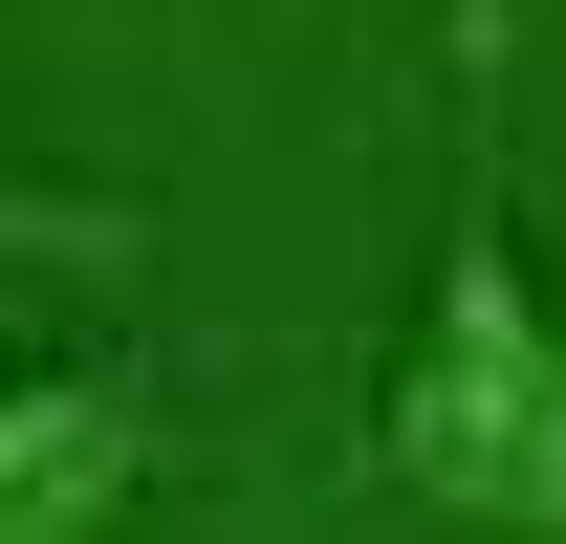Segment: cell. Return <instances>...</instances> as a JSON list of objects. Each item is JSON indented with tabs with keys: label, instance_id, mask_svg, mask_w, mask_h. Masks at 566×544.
Masks as SVG:
<instances>
[{
	"label": "cell",
	"instance_id": "7a4b0ae2",
	"mask_svg": "<svg viewBox=\"0 0 566 544\" xmlns=\"http://www.w3.org/2000/svg\"><path fill=\"white\" fill-rule=\"evenodd\" d=\"M109 501H153V393L22 370V414H0V544H109Z\"/></svg>",
	"mask_w": 566,
	"mask_h": 544
},
{
	"label": "cell",
	"instance_id": "6da1fadb",
	"mask_svg": "<svg viewBox=\"0 0 566 544\" xmlns=\"http://www.w3.org/2000/svg\"><path fill=\"white\" fill-rule=\"evenodd\" d=\"M370 479L458 544H566V305H545L480 153L436 197V283L392 327V393H370Z\"/></svg>",
	"mask_w": 566,
	"mask_h": 544
}]
</instances>
